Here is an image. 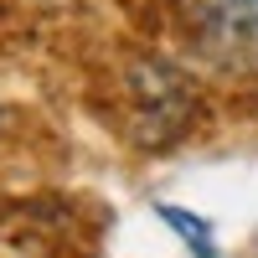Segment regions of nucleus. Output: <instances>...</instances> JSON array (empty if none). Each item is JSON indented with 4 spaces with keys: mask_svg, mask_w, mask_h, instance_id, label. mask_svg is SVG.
<instances>
[{
    "mask_svg": "<svg viewBox=\"0 0 258 258\" xmlns=\"http://www.w3.org/2000/svg\"><path fill=\"white\" fill-rule=\"evenodd\" d=\"M186 21L202 52L222 62L258 57V0H191Z\"/></svg>",
    "mask_w": 258,
    "mask_h": 258,
    "instance_id": "nucleus-2",
    "label": "nucleus"
},
{
    "mask_svg": "<svg viewBox=\"0 0 258 258\" xmlns=\"http://www.w3.org/2000/svg\"><path fill=\"white\" fill-rule=\"evenodd\" d=\"M155 217L191 248V258H217V232H212L207 217H197V212H186V207H170V202L155 207Z\"/></svg>",
    "mask_w": 258,
    "mask_h": 258,
    "instance_id": "nucleus-3",
    "label": "nucleus"
},
{
    "mask_svg": "<svg viewBox=\"0 0 258 258\" xmlns=\"http://www.w3.org/2000/svg\"><path fill=\"white\" fill-rule=\"evenodd\" d=\"M129 98H135V129L145 145L176 140L191 119V103H197L186 73H176L170 62H155V57L129 68Z\"/></svg>",
    "mask_w": 258,
    "mask_h": 258,
    "instance_id": "nucleus-1",
    "label": "nucleus"
}]
</instances>
